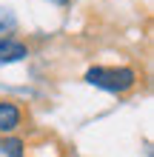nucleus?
Returning <instances> with one entry per match:
<instances>
[{"mask_svg": "<svg viewBox=\"0 0 154 157\" xmlns=\"http://www.w3.org/2000/svg\"><path fill=\"white\" fill-rule=\"evenodd\" d=\"M0 149H3L9 157H23V140H17V137H9V140L0 143Z\"/></svg>", "mask_w": 154, "mask_h": 157, "instance_id": "nucleus-4", "label": "nucleus"}, {"mask_svg": "<svg viewBox=\"0 0 154 157\" xmlns=\"http://www.w3.org/2000/svg\"><path fill=\"white\" fill-rule=\"evenodd\" d=\"M51 3H69V0H51Z\"/></svg>", "mask_w": 154, "mask_h": 157, "instance_id": "nucleus-5", "label": "nucleus"}, {"mask_svg": "<svg viewBox=\"0 0 154 157\" xmlns=\"http://www.w3.org/2000/svg\"><path fill=\"white\" fill-rule=\"evenodd\" d=\"M20 126V109L9 100H0V132H14Z\"/></svg>", "mask_w": 154, "mask_h": 157, "instance_id": "nucleus-3", "label": "nucleus"}, {"mask_svg": "<svg viewBox=\"0 0 154 157\" xmlns=\"http://www.w3.org/2000/svg\"><path fill=\"white\" fill-rule=\"evenodd\" d=\"M26 54H29V49H26L20 40L0 37V66H3V63H17V60H23Z\"/></svg>", "mask_w": 154, "mask_h": 157, "instance_id": "nucleus-2", "label": "nucleus"}, {"mask_svg": "<svg viewBox=\"0 0 154 157\" xmlns=\"http://www.w3.org/2000/svg\"><path fill=\"white\" fill-rule=\"evenodd\" d=\"M86 80L92 83V86L103 89V91H126V89L134 86L137 75H134V69H129V66H120V69L94 66V69L86 71Z\"/></svg>", "mask_w": 154, "mask_h": 157, "instance_id": "nucleus-1", "label": "nucleus"}]
</instances>
